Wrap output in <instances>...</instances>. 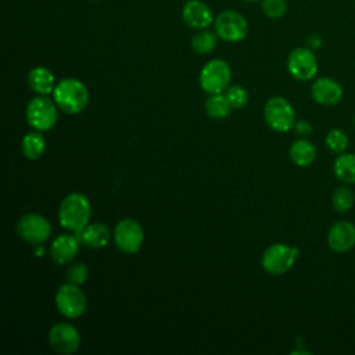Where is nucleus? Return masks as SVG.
I'll use <instances>...</instances> for the list:
<instances>
[{
	"mask_svg": "<svg viewBox=\"0 0 355 355\" xmlns=\"http://www.w3.org/2000/svg\"><path fill=\"white\" fill-rule=\"evenodd\" d=\"M92 216V205L89 198L82 193L68 194L60 204L58 220L61 226L69 232H79L89 225Z\"/></svg>",
	"mask_w": 355,
	"mask_h": 355,
	"instance_id": "f257e3e1",
	"label": "nucleus"
},
{
	"mask_svg": "<svg viewBox=\"0 0 355 355\" xmlns=\"http://www.w3.org/2000/svg\"><path fill=\"white\" fill-rule=\"evenodd\" d=\"M54 103L65 114H79L89 104V90L83 82L75 78L60 80L53 92Z\"/></svg>",
	"mask_w": 355,
	"mask_h": 355,
	"instance_id": "f03ea898",
	"label": "nucleus"
},
{
	"mask_svg": "<svg viewBox=\"0 0 355 355\" xmlns=\"http://www.w3.org/2000/svg\"><path fill=\"white\" fill-rule=\"evenodd\" d=\"M263 118L270 129L279 133L288 132L295 125L293 105L282 96L270 97L263 107Z\"/></svg>",
	"mask_w": 355,
	"mask_h": 355,
	"instance_id": "7ed1b4c3",
	"label": "nucleus"
},
{
	"mask_svg": "<svg viewBox=\"0 0 355 355\" xmlns=\"http://www.w3.org/2000/svg\"><path fill=\"white\" fill-rule=\"evenodd\" d=\"M300 250L284 243L269 245L262 254V268L270 275H283L293 268Z\"/></svg>",
	"mask_w": 355,
	"mask_h": 355,
	"instance_id": "20e7f679",
	"label": "nucleus"
},
{
	"mask_svg": "<svg viewBox=\"0 0 355 355\" xmlns=\"http://www.w3.org/2000/svg\"><path fill=\"white\" fill-rule=\"evenodd\" d=\"M232 71L226 61L215 58L208 61L200 72V86L208 94L223 93L230 83Z\"/></svg>",
	"mask_w": 355,
	"mask_h": 355,
	"instance_id": "39448f33",
	"label": "nucleus"
},
{
	"mask_svg": "<svg viewBox=\"0 0 355 355\" xmlns=\"http://www.w3.org/2000/svg\"><path fill=\"white\" fill-rule=\"evenodd\" d=\"M57 108V104L44 96L35 97L26 105V121L35 130H50L58 118Z\"/></svg>",
	"mask_w": 355,
	"mask_h": 355,
	"instance_id": "423d86ee",
	"label": "nucleus"
},
{
	"mask_svg": "<svg viewBox=\"0 0 355 355\" xmlns=\"http://www.w3.org/2000/svg\"><path fill=\"white\" fill-rule=\"evenodd\" d=\"M55 306L62 316L68 319H76L86 311V295L79 288V286L65 283L55 293Z\"/></svg>",
	"mask_w": 355,
	"mask_h": 355,
	"instance_id": "0eeeda50",
	"label": "nucleus"
},
{
	"mask_svg": "<svg viewBox=\"0 0 355 355\" xmlns=\"http://www.w3.org/2000/svg\"><path fill=\"white\" fill-rule=\"evenodd\" d=\"M144 240V232L141 225L132 218L121 219L114 229L115 245L125 254L137 252Z\"/></svg>",
	"mask_w": 355,
	"mask_h": 355,
	"instance_id": "6e6552de",
	"label": "nucleus"
},
{
	"mask_svg": "<svg viewBox=\"0 0 355 355\" xmlns=\"http://www.w3.org/2000/svg\"><path fill=\"white\" fill-rule=\"evenodd\" d=\"M215 31L220 39L236 43L247 36L248 24L240 12L225 10L215 18Z\"/></svg>",
	"mask_w": 355,
	"mask_h": 355,
	"instance_id": "1a4fd4ad",
	"label": "nucleus"
},
{
	"mask_svg": "<svg viewBox=\"0 0 355 355\" xmlns=\"http://www.w3.org/2000/svg\"><path fill=\"white\" fill-rule=\"evenodd\" d=\"M17 232L26 243L42 244L50 237L51 225L39 214H25L17 222Z\"/></svg>",
	"mask_w": 355,
	"mask_h": 355,
	"instance_id": "9d476101",
	"label": "nucleus"
},
{
	"mask_svg": "<svg viewBox=\"0 0 355 355\" xmlns=\"http://www.w3.org/2000/svg\"><path fill=\"white\" fill-rule=\"evenodd\" d=\"M287 69L293 78L301 82L311 80L318 72V60L309 47L294 49L287 58Z\"/></svg>",
	"mask_w": 355,
	"mask_h": 355,
	"instance_id": "9b49d317",
	"label": "nucleus"
},
{
	"mask_svg": "<svg viewBox=\"0 0 355 355\" xmlns=\"http://www.w3.org/2000/svg\"><path fill=\"white\" fill-rule=\"evenodd\" d=\"M50 347L64 355H71L80 345V334L78 329L69 323H57L49 331Z\"/></svg>",
	"mask_w": 355,
	"mask_h": 355,
	"instance_id": "f8f14e48",
	"label": "nucleus"
},
{
	"mask_svg": "<svg viewBox=\"0 0 355 355\" xmlns=\"http://www.w3.org/2000/svg\"><path fill=\"white\" fill-rule=\"evenodd\" d=\"M327 244L334 252H347L355 245V226L349 220L336 222L327 233Z\"/></svg>",
	"mask_w": 355,
	"mask_h": 355,
	"instance_id": "ddd939ff",
	"label": "nucleus"
},
{
	"mask_svg": "<svg viewBox=\"0 0 355 355\" xmlns=\"http://www.w3.org/2000/svg\"><path fill=\"white\" fill-rule=\"evenodd\" d=\"M312 98L322 105H334L343 97L341 85L331 78H319L311 86Z\"/></svg>",
	"mask_w": 355,
	"mask_h": 355,
	"instance_id": "4468645a",
	"label": "nucleus"
},
{
	"mask_svg": "<svg viewBox=\"0 0 355 355\" xmlns=\"http://www.w3.org/2000/svg\"><path fill=\"white\" fill-rule=\"evenodd\" d=\"M182 17L189 26L198 31L208 28L214 21L211 8L200 0L187 1L182 10Z\"/></svg>",
	"mask_w": 355,
	"mask_h": 355,
	"instance_id": "2eb2a0df",
	"label": "nucleus"
},
{
	"mask_svg": "<svg viewBox=\"0 0 355 355\" xmlns=\"http://www.w3.org/2000/svg\"><path fill=\"white\" fill-rule=\"evenodd\" d=\"M80 241L78 240L76 234H60L54 239L50 247L51 259L58 265H65L71 262L79 251Z\"/></svg>",
	"mask_w": 355,
	"mask_h": 355,
	"instance_id": "dca6fc26",
	"label": "nucleus"
},
{
	"mask_svg": "<svg viewBox=\"0 0 355 355\" xmlns=\"http://www.w3.org/2000/svg\"><path fill=\"white\" fill-rule=\"evenodd\" d=\"M80 244L90 248H103L108 244L111 233L103 223H89L82 230L75 233Z\"/></svg>",
	"mask_w": 355,
	"mask_h": 355,
	"instance_id": "f3484780",
	"label": "nucleus"
},
{
	"mask_svg": "<svg viewBox=\"0 0 355 355\" xmlns=\"http://www.w3.org/2000/svg\"><path fill=\"white\" fill-rule=\"evenodd\" d=\"M28 85L31 90L40 96H47L54 92L55 78L46 67H35L28 73Z\"/></svg>",
	"mask_w": 355,
	"mask_h": 355,
	"instance_id": "a211bd4d",
	"label": "nucleus"
},
{
	"mask_svg": "<svg viewBox=\"0 0 355 355\" xmlns=\"http://www.w3.org/2000/svg\"><path fill=\"white\" fill-rule=\"evenodd\" d=\"M288 154L297 166H309L316 158V148L309 140L298 139L291 144Z\"/></svg>",
	"mask_w": 355,
	"mask_h": 355,
	"instance_id": "6ab92c4d",
	"label": "nucleus"
},
{
	"mask_svg": "<svg viewBox=\"0 0 355 355\" xmlns=\"http://www.w3.org/2000/svg\"><path fill=\"white\" fill-rule=\"evenodd\" d=\"M334 175L338 180L344 183H355V154L341 153L333 164Z\"/></svg>",
	"mask_w": 355,
	"mask_h": 355,
	"instance_id": "aec40b11",
	"label": "nucleus"
},
{
	"mask_svg": "<svg viewBox=\"0 0 355 355\" xmlns=\"http://www.w3.org/2000/svg\"><path fill=\"white\" fill-rule=\"evenodd\" d=\"M21 150L28 159H39L46 151V140L43 135L39 130L26 133L21 141Z\"/></svg>",
	"mask_w": 355,
	"mask_h": 355,
	"instance_id": "412c9836",
	"label": "nucleus"
},
{
	"mask_svg": "<svg viewBox=\"0 0 355 355\" xmlns=\"http://www.w3.org/2000/svg\"><path fill=\"white\" fill-rule=\"evenodd\" d=\"M232 107L223 93L218 94H209V97L205 101V111L211 118L222 119L229 115Z\"/></svg>",
	"mask_w": 355,
	"mask_h": 355,
	"instance_id": "4be33fe9",
	"label": "nucleus"
},
{
	"mask_svg": "<svg viewBox=\"0 0 355 355\" xmlns=\"http://www.w3.org/2000/svg\"><path fill=\"white\" fill-rule=\"evenodd\" d=\"M216 35L207 29H201L191 39V49L198 54H208L216 46Z\"/></svg>",
	"mask_w": 355,
	"mask_h": 355,
	"instance_id": "5701e85b",
	"label": "nucleus"
},
{
	"mask_svg": "<svg viewBox=\"0 0 355 355\" xmlns=\"http://www.w3.org/2000/svg\"><path fill=\"white\" fill-rule=\"evenodd\" d=\"M355 201L354 193L349 187L341 186L337 187L331 194V204L337 212H347L352 208Z\"/></svg>",
	"mask_w": 355,
	"mask_h": 355,
	"instance_id": "b1692460",
	"label": "nucleus"
},
{
	"mask_svg": "<svg viewBox=\"0 0 355 355\" xmlns=\"http://www.w3.org/2000/svg\"><path fill=\"white\" fill-rule=\"evenodd\" d=\"M326 146L337 154H341L345 151V148L348 147V136L344 130L341 129H331L327 135H326Z\"/></svg>",
	"mask_w": 355,
	"mask_h": 355,
	"instance_id": "393cba45",
	"label": "nucleus"
},
{
	"mask_svg": "<svg viewBox=\"0 0 355 355\" xmlns=\"http://www.w3.org/2000/svg\"><path fill=\"white\" fill-rule=\"evenodd\" d=\"M225 96L230 104V107L233 110H240L243 107L247 105L248 103V93L244 87L239 86V85H233V86H229L225 92Z\"/></svg>",
	"mask_w": 355,
	"mask_h": 355,
	"instance_id": "a878e982",
	"label": "nucleus"
},
{
	"mask_svg": "<svg viewBox=\"0 0 355 355\" xmlns=\"http://www.w3.org/2000/svg\"><path fill=\"white\" fill-rule=\"evenodd\" d=\"M89 276V269L85 263L82 262H75L72 263L67 272H65V280L67 283H71V284H76V286H80L86 282Z\"/></svg>",
	"mask_w": 355,
	"mask_h": 355,
	"instance_id": "bb28decb",
	"label": "nucleus"
},
{
	"mask_svg": "<svg viewBox=\"0 0 355 355\" xmlns=\"http://www.w3.org/2000/svg\"><path fill=\"white\" fill-rule=\"evenodd\" d=\"M286 10H287L286 0H263L262 1L263 14L272 19L282 18L286 14Z\"/></svg>",
	"mask_w": 355,
	"mask_h": 355,
	"instance_id": "cd10ccee",
	"label": "nucleus"
},
{
	"mask_svg": "<svg viewBox=\"0 0 355 355\" xmlns=\"http://www.w3.org/2000/svg\"><path fill=\"white\" fill-rule=\"evenodd\" d=\"M294 128H295V132L298 136H309L312 133V125L305 119L295 122Z\"/></svg>",
	"mask_w": 355,
	"mask_h": 355,
	"instance_id": "c85d7f7f",
	"label": "nucleus"
},
{
	"mask_svg": "<svg viewBox=\"0 0 355 355\" xmlns=\"http://www.w3.org/2000/svg\"><path fill=\"white\" fill-rule=\"evenodd\" d=\"M306 42H308V44H309V49H312V50L320 47V44H322V39H320L318 35H311Z\"/></svg>",
	"mask_w": 355,
	"mask_h": 355,
	"instance_id": "c756f323",
	"label": "nucleus"
},
{
	"mask_svg": "<svg viewBox=\"0 0 355 355\" xmlns=\"http://www.w3.org/2000/svg\"><path fill=\"white\" fill-rule=\"evenodd\" d=\"M245 1H257V0H245Z\"/></svg>",
	"mask_w": 355,
	"mask_h": 355,
	"instance_id": "7c9ffc66",
	"label": "nucleus"
}]
</instances>
